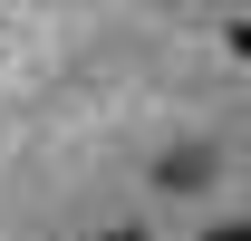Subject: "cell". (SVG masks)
Listing matches in <instances>:
<instances>
[{
    "label": "cell",
    "instance_id": "1",
    "mask_svg": "<svg viewBox=\"0 0 251 241\" xmlns=\"http://www.w3.org/2000/svg\"><path fill=\"white\" fill-rule=\"evenodd\" d=\"M213 174H222V154H213V145H164V164H155L164 193H203Z\"/></svg>",
    "mask_w": 251,
    "mask_h": 241
}]
</instances>
